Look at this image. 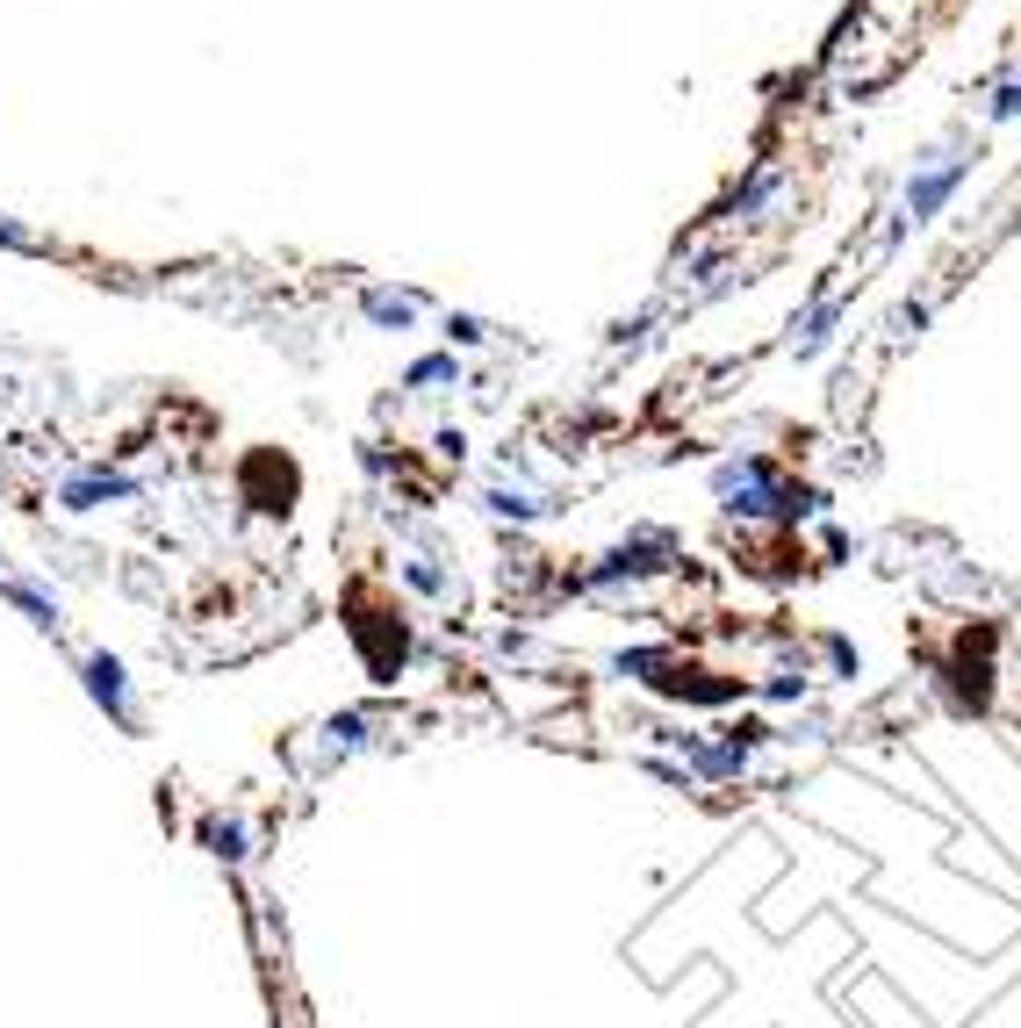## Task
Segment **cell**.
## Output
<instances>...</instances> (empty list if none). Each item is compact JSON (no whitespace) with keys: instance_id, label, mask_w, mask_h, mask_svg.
<instances>
[{"instance_id":"1","label":"cell","mask_w":1021,"mask_h":1028,"mask_svg":"<svg viewBox=\"0 0 1021 1028\" xmlns=\"http://www.w3.org/2000/svg\"><path fill=\"white\" fill-rule=\"evenodd\" d=\"M964 180V158H942V166H921L914 180H906V223H928L935 209L950 202V188Z\"/></svg>"}]
</instances>
